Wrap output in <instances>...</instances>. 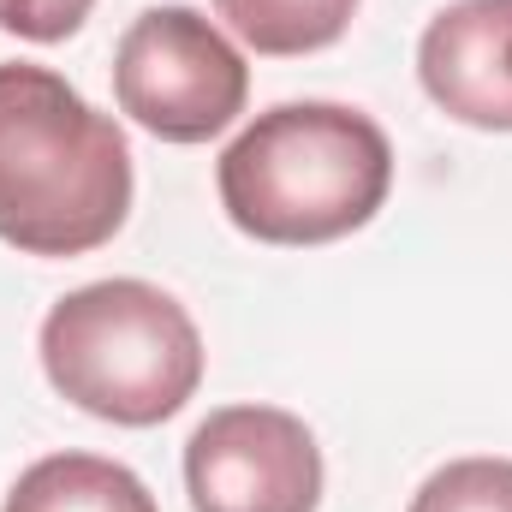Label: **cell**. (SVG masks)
Masks as SVG:
<instances>
[{
  "label": "cell",
  "mask_w": 512,
  "mask_h": 512,
  "mask_svg": "<svg viewBox=\"0 0 512 512\" xmlns=\"http://www.w3.org/2000/svg\"><path fill=\"white\" fill-rule=\"evenodd\" d=\"M131 215V143L48 66H0V245L84 256Z\"/></svg>",
  "instance_id": "obj_1"
},
{
  "label": "cell",
  "mask_w": 512,
  "mask_h": 512,
  "mask_svg": "<svg viewBox=\"0 0 512 512\" xmlns=\"http://www.w3.org/2000/svg\"><path fill=\"white\" fill-rule=\"evenodd\" d=\"M215 185L227 221L256 245H328L376 221L393 143L346 102H280L221 149Z\"/></svg>",
  "instance_id": "obj_2"
},
{
  "label": "cell",
  "mask_w": 512,
  "mask_h": 512,
  "mask_svg": "<svg viewBox=\"0 0 512 512\" xmlns=\"http://www.w3.org/2000/svg\"><path fill=\"white\" fill-rule=\"evenodd\" d=\"M42 370L78 411L149 429L197 393L203 334L173 292L149 280H96L42 316Z\"/></svg>",
  "instance_id": "obj_3"
},
{
  "label": "cell",
  "mask_w": 512,
  "mask_h": 512,
  "mask_svg": "<svg viewBox=\"0 0 512 512\" xmlns=\"http://www.w3.org/2000/svg\"><path fill=\"white\" fill-rule=\"evenodd\" d=\"M114 96L161 143H209L245 114L251 66L197 6H149L120 36Z\"/></svg>",
  "instance_id": "obj_4"
},
{
  "label": "cell",
  "mask_w": 512,
  "mask_h": 512,
  "mask_svg": "<svg viewBox=\"0 0 512 512\" xmlns=\"http://www.w3.org/2000/svg\"><path fill=\"white\" fill-rule=\"evenodd\" d=\"M185 489L197 512H316L322 447L280 405H221L185 441Z\"/></svg>",
  "instance_id": "obj_5"
},
{
  "label": "cell",
  "mask_w": 512,
  "mask_h": 512,
  "mask_svg": "<svg viewBox=\"0 0 512 512\" xmlns=\"http://www.w3.org/2000/svg\"><path fill=\"white\" fill-rule=\"evenodd\" d=\"M429 102L477 131H512V0H453L417 42Z\"/></svg>",
  "instance_id": "obj_6"
},
{
  "label": "cell",
  "mask_w": 512,
  "mask_h": 512,
  "mask_svg": "<svg viewBox=\"0 0 512 512\" xmlns=\"http://www.w3.org/2000/svg\"><path fill=\"white\" fill-rule=\"evenodd\" d=\"M6 512H155V501H149L143 477L126 471L120 459L48 453L12 483Z\"/></svg>",
  "instance_id": "obj_7"
},
{
  "label": "cell",
  "mask_w": 512,
  "mask_h": 512,
  "mask_svg": "<svg viewBox=\"0 0 512 512\" xmlns=\"http://www.w3.org/2000/svg\"><path fill=\"white\" fill-rule=\"evenodd\" d=\"M215 12L256 54H316L346 36L358 0H215Z\"/></svg>",
  "instance_id": "obj_8"
},
{
  "label": "cell",
  "mask_w": 512,
  "mask_h": 512,
  "mask_svg": "<svg viewBox=\"0 0 512 512\" xmlns=\"http://www.w3.org/2000/svg\"><path fill=\"white\" fill-rule=\"evenodd\" d=\"M405 512H512V459H453L423 477Z\"/></svg>",
  "instance_id": "obj_9"
},
{
  "label": "cell",
  "mask_w": 512,
  "mask_h": 512,
  "mask_svg": "<svg viewBox=\"0 0 512 512\" xmlns=\"http://www.w3.org/2000/svg\"><path fill=\"white\" fill-rule=\"evenodd\" d=\"M96 0H0V30L24 42H66Z\"/></svg>",
  "instance_id": "obj_10"
}]
</instances>
